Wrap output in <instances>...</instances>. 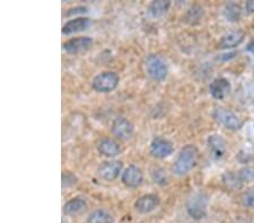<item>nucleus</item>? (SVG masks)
Instances as JSON below:
<instances>
[{"label":"nucleus","instance_id":"obj_30","mask_svg":"<svg viewBox=\"0 0 254 223\" xmlns=\"http://www.w3.org/2000/svg\"><path fill=\"white\" fill-rule=\"evenodd\" d=\"M253 137H254V128H253Z\"/></svg>","mask_w":254,"mask_h":223},{"label":"nucleus","instance_id":"obj_6","mask_svg":"<svg viewBox=\"0 0 254 223\" xmlns=\"http://www.w3.org/2000/svg\"><path fill=\"white\" fill-rule=\"evenodd\" d=\"M93 45V39L89 36H80V38L71 39L64 43V50L69 54H79L88 51Z\"/></svg>","mask_w":254,"mask_h":223},{"label":"nucleus","instance_id":"obj_25","mask_svg":"<svg viewBox=\"0 0 254 223\" xmlns=\"http://www.w3.org/2000/svg\"><path fill=\"white\" fill-rule=\"evenodd\" d=\"M224 181L225 184L231 188H239L242 186V182L240 180L239 176H237V174H232V173L226 174V175L224 176Z\"/></svg>","mask_w":254,"mask_h":223},{"label":"nucleus","instance_id":"obj_27","mask_svg":"<svg viewBox=\"0 0 254 223\" xmlns=\"http://www.w3.org/2000/svg\"><path fill=\"white\" fill-rule=\"evenodd\" d=\"M84 13H87V8L86 7H76V8H72L68 11V15H73V14H84Z\"/></svg>","mask_w":254,"mask_h":223},{"label":"nucleus","instance_id":"obj_21","mask_svg":"<svg viewBox=\"0 0 254 223\" xmlns=\"http://www.w3.org/2000/svg\"><path fill=\"white\" fill-rule=\"evenodd\" d=\"M150 177L154 180V182H156L158 185L163 186L169 182L166 170H164L161 167H157V166H154V167L150 168Z\"/></svg>","mask_w":254,"mask_h":223},{"label":"nucleus","instance_id":"obj_9","mask_svg":"<svg viewBox=\"0 0 254 223\" xmlns=\"http://www.w3.org/2000/svg\"><path fill=\"white\" fill-rule=\"evenodd\" d=\"M173 152V144L172 142L164 137H155L150 143V153L151 156L158 159H164L169 157Z\"/></svg>","mask_w":254,"mask_h":223},{"label":"nucleus","instance_id":"obj_17","mask_svg":"<svg viewBox=\"0 0 254 223\" xmlns=\"http://www.w3.org/2000/svg\"><path fill=\"white\" fill-rule=\"evenodd\" d=\"M87 208V203L84 200V198H71L67 203H65L64 206V212L67 216H76Z\"/></svg>","mask_w":254,"mask_h":223},{"label":"nucleus","instance_id":"obj_3","mask_svg":"<svg viewBox=\"0 0 254 223\" xmlns=\"http://www.w3.org/2000/svg\"><path fill=\"white\" fill-rule=\"evenodd\" d=\"M146 71L151 79L162 81L166 78L167 72V64L165 63L161 56L156 54H150L146 59Z\"/></svg>","mask_w":254,"mask_h":223},{"label":"nucleus","instance_id":"obj_10","mask_svg":"<svg viewBox=\"0 0 254 223\" xmlns=\"http://www.w3.org/2000/svg\"><path fill=\"white\" fill-rule=\"evenodd\" d=\"M159 203H161V200H159V197L156 194H146V195L139 197L136 201V203H134V209L138 212L146 214L153 212L159 205Z\"/></svg>","mask_w":254,"mask_h":223},{"label":"nucleus","instance_id":"obj_14","mask_svg":"<svg viewBox=\"0 0 254 223\" xmlns=\"http://www.w3.org/2000/svg\"><path fill=\"white\" fill-rule=\"evenodd\" d=\"M92 25V20L86 17H78L75 19L68 20L63 27L64 35H70L73 33H78V32L86 31Z\"/></svg>","mask_w":254,"mask_h":223},{"label":"nucleus","instance_id":"obj_2","mask_svg":"<svg viewBox=\"0 0 254 223\" xmlns=\"http://www.w3.org/2000/svg\"><path fill=\"white\" fill-rule=\"evenodd\" d=\"M208 197L203 193H194L187 201V211L194 220H201L207 214Z\"/></svg>","mask_w":254,"mask_h":223},{"label":"nucleus","instance_id":"obj_11","mask_svg":"<svg viewBox=\"0 0 254 223\" xmlns=\"http://www.w3.org/2000/svg\"><path fill=\"white\" fill-rule=\"evenodd\" d=\"M209 90H210V94L214 98L222 100L231 94L232 86L227 79L217 78L212 80L210 86H209Z\"/></svg>","mask_w":254,"mask_h":223},{"label":"nucleus","instance_id":"obj_12","mask_svg":"<svg viewBox=\"0 0 254 223\" xmlns=\"http://www.w3.org/2000/svg\"><path fill=\"white\" fill-rule=\"evenodd\" d=\"M208 148L214 159H222L227 151L226 141L218 134H212L208 137Z\"/></svg>","mask_w":254,"mask_h":223},{"label":"nucleus","instance_id":"obj_1","mask_svg":"<svg viewBox=\"0 0 254 223\" xmlns=\"http://www.w3.org/2000/svg\"><path fill=\"white\" fill-rule=\"evenodd\" d=\"M198 158L199 151L194 145L188 144L182 148L173 166V172L175 175L183 176L190 173L195 167L196 162H198Z\"/></svg>","mask_w":254,"mask_h":223},{"label":"nucleus","instance_id":"obj_28","mask_svg":"<svg viewBox=\"0 0 254 223\" xmlns=\"http://www.w3.org/2000/svg\"><path fill=\"white\" fill-rule=\"evenodd\" d=\"M245 8H247L248 13H254V0L248 1L247 5H245Z\"/></svg>","mask_w":254,"mask_h":223},{"label":"nucleus","instance_id":"obj_23","mask_svg":"<svg viewBox=\"0 0 254 223\" xmlns=\"http://www.w3.org/2000/svg\"><path fill=\"white\" fill-rule=\"evenodd\" d=\"M241 202L245 208H249V209L254 208V186L253 187L248 188L243 194H242Z\"/></svg>","mask_w":254,"mask_h":223},{"label":"nucleus","instance_id":"obj_7","mask_svg":"<svg viewBox=\"0 0 254 223\" xmlns=\"http://www.w3.org/2000/svg\"><path fill=\"white\" fill-rule=\"evenodd\" d=\"M122 169V162L119 160H110L102 162L97 169V175L101 179L106 181H112L120 175Z\"/></svg>","mask_w":254,"mask_h":223},{"label":"nucleus","instance_id":"obj_5","mask_svg":"<svg viewBox=\"0 0 254 223\" xmlns=\"http://www.w3.org/2000/svg\"><path fill=\"white\" fill-rule=\"evenodd\" d=\"M214 119L231 131H237L243 125L240 117L226 108H216L214 111Z\"/></svg>","mask_w":254,"mask_h":223},{"label":"nucleus","instance_id":"obj_15","mask_svg":"<svg viewBox=\"0 0 254 223\" xmlns=\"http://www.w3.org/2000/svg\"><path fill=\"white\" fill-rule=\"evenodd\" d=\"M245 38V33L243 31L237 30V31H232L229 33L225 34L222 40L219 42V47L220 48H233L243 42Z\"/></svg>","mask_w":254,"mask_h":223},{"label":"nucleus","instance_id":"obj_29","mask_svg":"<svg viewBox=\"0 0 254 223\" xmlns=\"http://www.w3.org/2000/svg\"><path fill=\"white\" fill-rule=\"evenodd\" d=\"M248 51H250V52H254V40H253L252 42L250 43L249 45H248Z\"/></svg>","mask_w":254,"mask_h":223},{"label":"nucleus","instance_id":"obj_4","mask_svg":"<svg viewBox=\"0 0 254 223\" xmlns=\"http://www.w3.org/2000/svg\"><path fill=\"white\" fill-rule=\"evenodd\" d=\"M119 81L120 78L118 74L113 71H106L97 75L93 79L92 86L94 90L97 92H110L118 87Z\"/></svg>","mask_w":254,"mask_h":223},{"label":"nucleus","instance_id":"obj_16","mask_svg":"<svg viewBox=\"0 0 254 223\" xmlns=\"http://www.w3.org/2000/svg\"><path fill=\"white\" fill-rule=\"evenodd\" d=\"M97 148L100 153L109 158L117 157L121 151L120 145H119L118 142L114 141L113 139H110V137H106V139L102 140L100 143H98Z\"/></svg>","mask_w":254,"mask_h":223},{"label":"nucleus","instance_id":"obj_22","mask_svg":"<svg viewBox=\"0 0 254 223\" xmlns=\"http://www.w3.org/2000/svg\"><path fill=\"white\" fill-rule=\"evenodd\" d=\"M202 16H203L202 8L200 6H193L189 11H188L186 19L189 24H195L202 18Z\"/></svg>","mask_w":254,"mask_h":223},{"label":"nucleus","instance_id":"obj_13","mask_svg":"<svg viewBox=\"0 0 254 223\" xmlns=\"http://www.w3.org/2000/svg\"><path fill=\"white\" fill-rule=\"evenodd\" d=\"M121 180L126 186H128V187H138V186L141 185V182L143 180L141 170L136 167V166H129V167L122 173Z\"/></svg>","mask_w":254,"mask_h":223},{"label":"nucleus","instance_id":"obj_24","mask_svg":"<svg viewBox=\"0 0 254 223\" xmlns=\"http://www.w3.org/2000/svg\"><path fill=\"white\" fill-rule=\"evenodd\" d=\"M237 176H239L242 184L252 181L254 179V168L245 167L243 169H241L240 172L237 173Z\"/></svg>","mask_w":254,"mask_h":223},{"label":"nucleus","instance_id":"obj_20","mask_svg":"<svg viewBox=\"0 0 254 223\" xmlns=\"http://www.w3.org/2000/svg\"><path fill=\"white\" fill-rule=\"evenodd\" d=\"M88 223H113V218L105 210H96L89 216Z\"/></svg>","mask_w":254,"mask_h":223},{"label":"nucleus","instance_id":"obj_19","mask_svg":"<svg viewBox=\"0 0 254 223\" xmlns=\"http://www.w3.org/2000/svg\"><path fill=\"white\" fill-rule=\"evenodd\" d=\"M224 16L225 18H226L228 22H239L241 19V16H242V10H241V7L239 5H236V3H228L225 7L224 9Z\"/></svg>","mask_w":254,"mask_h":223},{"label":"nucleus","instance_id":"obj_18","mask_svg":"<svg viewBox=\"0 0 254 223\" xmlns=\"http://www.w3.org/2000/svg\"><path fill=\"white\" fill-rule=\"evenodd\" d=\"M171 6L170 1H164V0H158V1H153L148 6L147 13L150 18H158L169 10Z\"/></svg>","mask_w":254,"mask_h":223},{"label":"nucleus","instance_id":"obj_26","mask_svg":"<svg viewBox=\"0 0 254 223\" xmlns=\"http://www.w3.org/2000/svg\"><path fill=\"white\" fill-rule=\"evenodd\" d=\"M77 182V178L71 173H64L63 174V188L72 187Z\"/></svg>","mask_w":254,"mask_h":223},{"label":"nucleus","instance_id":"obj_8","mask_svg":"<svg viewBox=\"0 0 254 223\" xmlns=\"http://www.w3.org/2000/svg\"><path fill=\"white\" fill-rule=\"evenodd\" d=\"M112 134L120 140H128L133 134L134 128L131 122L126 117H118L113 121L111 127Z\"/></svg>","mask_w":254,"mask_h":223}]
</instances>
